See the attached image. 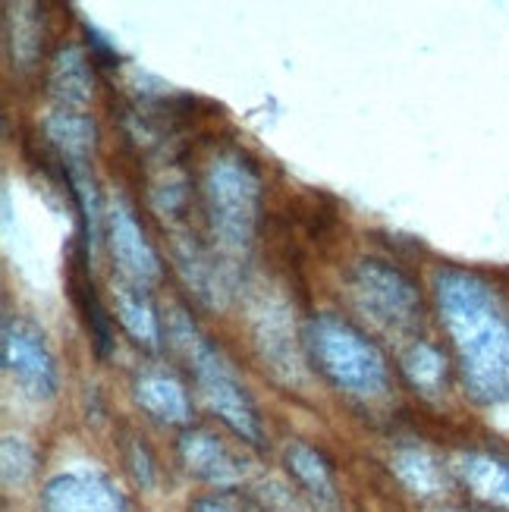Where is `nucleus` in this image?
Instances as JSON below:
<instances>
[{
    "mask_svg": "<svg viewBox=\"0 0 509 512\" xmlns=\"http://www.w3.org/2000/svg\"><path fill=\"white\" fill-rule=\"evenodd\" d=\"M189 469L202 472L208 478H227L230 462L217 443H195V447H189Z\"/></svg>",
    "mask_w": 509,
    "mask_h": 512,
    "instance_id": "nucleus-4",
    "label": "nucleus"
},
{
    "mask_svg": "<svg viewBox=\"0 0 509 512\" xmlns=\"http://www.w3.org/2000/svg\"><path fill=\"white\" fill-rule=\"evenodd\" d=\"M293 465H296V472H299L308 484L327 487V478H324V469H321V459H315L308 450H299V453L293 456Z\"/></svg>",
    "mask_w": 509,
    "mask_h": 512,
    "instance_id": "nucleus-5",
    "label": "nucleus"
},
{
    "mask_svg": "<svg viewBox=\"0 0 509 512\" xmlns=\"http://www.w3.org/2000/svg\"><path fill=\"white\" fill-rule=\"evenodd\" d=\"M48 512H120V500L95 478H60L51 484Z\"/></svg>",
    "mask_w": 509,
    "mask_h": 512,
    "instance_id": "nucleus-2",
    "label": "nucleus"
},
{
    "mask_svg": "<svg viewBox=\"0 0 509 512\" xmlns=\"http://www.w3.org/2000/svg\"><path fill=\"white\" fill-rule=\"evenodd\" d=\"M195 512H224V509H217V506H211V503H202Z\"/></svg>",
    "mask_w": 509,
    "mask_h": 512,
    "instance_id": "nucleus-6",
    "label": "nucleus"
},
{
    "mask_svg": "<svg viewBox=\"0 0 509 512\" xmlns=\"http://www.w3.org/2000/svg\"><path fill=\"white\" fill-rule=\"evenodd\" d=\"M447 299L472 393L478 399L509 396V321L494 296L481 283L459 277L450 283Z\"/></svg>",
    "mask_w": 509,
    "mask_h": 512,
    "instance_id": "nucleus-1",
    "label": "nucleus"
},
{
    "mask_svg": "<svg viewBox=\"0 0 509 512\" xmlns=\"http://www.w3.org/2000/svg\"><path fill=\"white\" fill-rule=\"evenodd\" d=\"M462 472H466V481L475 487L478 497L509 509V465L506 462L491 459V456H469L466 465H462Z\"/></svg>",
    "mask_w": 509,
    "mask_h": 512,
    "instance_id": "nucleus-3",
    "label": "nucleus"
}]
</instances>
